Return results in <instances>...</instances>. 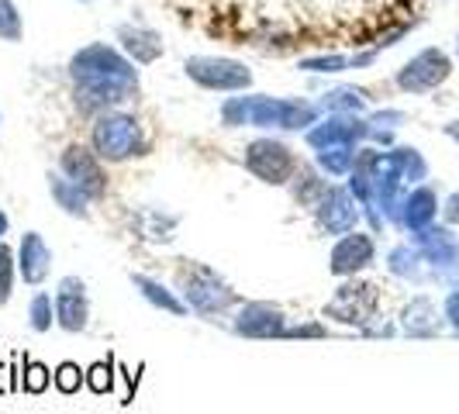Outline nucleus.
Returning <instances> with one entry per match:
<instances>
[{"label": "nucleus", "mask_w": 459, "mask_h": 414, "mask_svg": "<svg viewBox=\"0 0 459 414\" xmlns=\"http://www.w3.org/2000/svg\"><path fill=\"white\" fill-rule=\"evenodd\" d=\"M69 80L76 87V100L91 111H111L138 93L135 63L108 42H93V46L73 52Z\"/></svg>", "instance_id": "f257e3e1"}, {"label": "nucleus", "mask_w": 459, "mask_h": 414, "mask_svg": "<svg viewBox=\"0 0 459 414\" xmlns=\"http://www.w3.org/2000/svg\"><path fill=\"white\" fill-rule=\"evenodd\" d=\"M322 115L318 104L311 100H283V97H231L221 104V121L229 128H242V125H253V128H283V132H307Z\"/></svg>", "instance_id": "f03ea898"}, {"label": "nucleus", "mask_w": 459, "mask_h": 414, "mask_svg": "<svg viewBox=\"0 0 459 414\" xmlns=\"http://www.w3.org/2000/svg\"><path fill=\"white\" fill-rule=\"evenodd\" d=\"M93 152L108 162H125L142 156V128L135 115L125 111H100L93 121Z\"/></svg>", "instance_id": "7ed1b4c3"}, {"label": "nucleus", "mask_w": 459, "mask_h": 414, "mask_svg": "<svg viewBox=\"0 0 459 414\" xmlns=\"http://www.w3.org/2000/svg\"><path fill=\"white\" fill-rule=\"evenodd\" d=\"M184 69L186 76L204 91L235 93L253 87V69L238 63V59H225V56H190Z\"/></svg>", "instance_id": "20e7f679"}, {"label": "nucleus", "mask_w": 459, "mask_h": 414, "mask_svg": "<svg viewBox=\"0 0 459 414\" xmlns=\"http://www.w3.org/2000/svg\"><path fill=\"white\" fill-rule=\"evenodd\" d=\"M246 169L253 173L255 180L280 186L294 177L298 162H294V152L283 142H276V138H255L253 145L246 149Z\"/></svg>", "instance_id": "39448f33"}, {"label": "nucleus", "mask_w": 459, "mask_h": 414, "mask_svg": "<svg viewBox=\"0 0 459 414\" xmlns=\"http://www.w3.org/2000/svg\"><path fill=\"white\" fill-rule=\"evenodd\" d=\"M453 73V63L442 48H421L411 63H404V69L397 73V87L404 93H429L436 91L438 83H446Z\"/></svg>", "instance_id": "423d86ee"}, {"label": "nucleus", "mask_w": 459, "mask_h": 414, "mask_svg": "<svg viewBox=\"0 0 459 414\" xmlns=\"http://www.w3.org/2000/svg\"><path fill=\"white\" fill-rule=\"evenodd\" d=\"M414 246H418L421 263H429L436 276H442V280L459 276V238L453 231L429 225V229L414 231Z\"/></svg>", "instance_id": "0eeeda50"}, {"label": "nucleus", "mask_w": 459, "mask_h": 414, "mask_svg": "<svg viewBox=\"0 0 459 414\" xmlns=\"http://www.w3.org/2000/svg\"><path fill=\"white\" fill-rule=\"evenodd\" d=\"M377 311V287L373 283H345L339 294L325 304V318L342 324H367Z\"/></svg>", "instance_id": "6e6552de"}, {"label": "nucleus", "mask_w": 459, "mask_h": 414, "mask_svg": "<svg viewBox=\"0 0 459 414\" xmlns=\"http://www.w3.org/2000/svg\"><path fill=\"white\" fill-rule=\"evenodd\" d=\"M63 173H66V180H73L91 201L108 194V177H104V169H100V156L91 152V149H83V145H76V142L66 145V152H63Z\"/></svg>", "instance_id": "1a4fd4ad"}, {"label": "nucleus", "mask_w": 459, "mask_h": 414, "mask_svg": "<svg viewBox=\"0 0 459 414\" xmlns=\"http://www.w3.org/2000/svg\"><path fill=\"white\" fill-rule=\"evenodd\" d=\"M307 145L311 149H328V145H359L369 138V125L359 115H328L325 121H315L307 128Z\"/></svg>", "instance_id": "9d476101"}, {"label": "nucleus", "mask_w": 459, "mask_h": 414, "mask_svg": "<svg viewBox=\"0 0 459 414\" xmlns=\"http://www.w3.org/2000/svg\"><path fill=\"white\" fill-rule=\"evenodd\" d=\"M318 225L325 231H332V235H345V231L356 229V218H359V211H356V201H352V190H345V186H325L322 201H318Z\"/></svg>", "instance_id": "9b49d317"}, {"label": "nucleus", "mask_w": 459, "mask_h": 414, "mask_svg": "<svg viewBox=\"0 0 459 414\" xmlns=\"http://www.w3.org/2000/svg\"><path fill=\"white\" fill-rule=\"evenodd\" d=\"M235 332L238 335H249V339H273V335H283L287 332V322H283V311L273 307V304H246L235 318Z\"/></svg>", "instance_id": "f8f14e48"}, {"label": "nucleus", "mask_w": 459, "mask_h": 414, "mask_svg": "<svg viewBox=\"0 0 459 414\" xmlns=\"http://www.w3.org/2000/svg\"><path fill=\"white\" fill-rule=\"evenodd\" d=\"M117 46L132 63L149 66L162 56V35L152 28H142V24H121L117 28Z\"/></svg>", "instance_id": "ddd939ff"}, {"label": "nucleus", "mask_w": 459, "mask_h": 414, "mask_svg": "<svg viewBox=\"0 0 459 414\" xmlns=\"http://www.w3.org/2000/svg\"><path fill=\"white\" fill-rule=\"evenodd\" d=\"M56 318L66 332H80L87 324V287L83 280L66 276L59 283V294H56Z\"/></svg>", "instance_id": "4468645a"}, {"label": "nucleus", "mask_w": 459, "mask_h": 414, "mask_svg": "<svg viewBox=\"0 0 459 414\" xmlns=\"http://www.w3.org/2000/svg\"><path fill=\"white\" fill-rule=\"evenodd\" d=\"M369 263H373V238L356 231V235H345L342 242L332 249L328 270H332L335 276H349V273L367 270Z\"/></svg>", "instance_id": "2eb2a0df"}, {"label": "nucleus", "mask_w": 459, "mask_h": 414, "mask_svg": "<svg viewBox=\"0 0 459 414\" xmlns=\"http://www.w3.org/2000/svg\"><path fill=\"white\" fill-rule=\"evenodd\" d=\"M186 300H190V307H197V311H204V315H214V311H225L231 304V290L225 283H218L214 276H194V280H186Z\"/></svg>", "instance_id": "dca6fc26"}, {"label": "nucleus", "mask_w": 459, "mask_h": 414, "mask_svg": "<svg viewBox=\"0 0 459 414\" xmlns=\"http://www.w3.org/2000/svg\"><path fill=\"white\" fill-rule=\"evenodd\" d=\"M436 211H438L436 190H432V186H418V190H411V194L404 197V214H401V225H408L411 231L429 229V225L436 221Z\"/></svg>", "instance_id": "f3484780"}, {"label": "nucleus", "mask_w": 459, "mask_h": 414, "mask_svg": "<svg viewBox=\"0 0 459 414\" xmlns=\"http://www.w3.org/2000/svg\"><path fill=\"white\" fill-rule=\"evenodd\" d=\"M48 263H52V255H48L46 242H42V235H35V231H28L22 238V273L28 283H42L48 273Z\"/></svg>", "instance_id": "a211bd4d"}, {"label": "nucleus", "mask_w": 459, "mask_h": 414, "mask_svg": "<svg viewBox=\"0 0 459 414\" xmlns=\"http://www.w3.org/2000/svg\"><path fill=\"white\" fill-rule=\"evenodd\" d=\"M367 108V93L356 87H335L322 97V111L328 115H359Z\"/></svg>", "instance_id": "6ab92c4d"}, {"label": "nucleus", "mask_w": 459, "mask_h": 414, "mask_svg": "<svg viewBox=\"0 0 459 414\" xmlns=\"http://www.w3.org/2000/svg\"><path fill=\"white\" fill-rule=\"evenodd\" d=\"M48 186H52V197L59 201V207H66L69 214H80V218L87 214V201H91V197H87L80 186L73 184V180L52 177V180H48Z\"/></svg>", "instance_id": "aec40b11"}, {"label": "nucleus", "mask_w": 459, "mask_h": 414, "mask_svg": "<svg viewBox=\"0 0 459 414\" xmlns=\"http://www.w3.org/2000/svg\"><path fill=\"white\" fill-rule=\"evenodd\" d=\"M356 162V149L352 145H328L318 149V166H322L328 177H345Z\"/></svg>", "instance_id": "412c9836"}, {"label": "nucleus", "mask_w": 459, "mask_h": 414, "mask_svg": "<svg viewBox=\"0 0 459 414\" xmlns=\"http://www.w3.org/2000/svg\"><path fill=\"white\" fill-rule=\"evenodd\" d=\"M132 283H135L138 290H142V298L152 300L156 307H162V311H169V315H184V304H180V300L173 298L169 290H162V287L156 283V280H149V276H135Z\"/></svg>", "instance_id": "4be33fe9"}, {"label": "nucleus", "mask_w": 459, "mask_h": 414, "mask_svg": "<svg viewBox=\"0 0 459 414\" xmlns=\"http://www.w3.org/2000/svg\"><path fill=\"white\" fill-rule=\"evenodd\" d=\"M436 311H432V304L429 300H414L404 307V328L411 332V335H432L436 332Z\"/></svg>", "instance_id": "5701e85b"}, {"label": "nucleus", "mask_w": 459, "mask_h": 414, "mask_svg": "<svg viewBox=\"0 0 459 414\" xmlns=\"http://www.w3.org/2000/svg\"><path fill=\"white\" fill-rule=\"evenodd\" d=\"M24 22L14 0H0V42H22Z\"/></svg>", "instance_id": "b1692460"}, {"label": "nucleus", "mask_w": 459, "mask_h": 414, "mask_svg": "<svg viewBox=\"0 0 459 414\" xmlns=\"http://www.w3.org/2000/svg\"><path fill=\"white\" fill-rule=\"evenodd\" d=\"M394 160L401 166V173H404V180L408 184H418V180H425V173H429V166L421 160V152H414V149H394Z\"/></svg>", "instance_id": "393cba45"}, {"label": "nucleus", "mask_w": 459, "mask_h": 414, "mask_svg": "<svg viewBox=\"0 0 459 414\" xmlns=\"http://www.w3.org/2000/svg\"><path fill=\"white\" fill-rule=\"evenodd\" d=\"M418 263H421V255L418 249H408V246H401V249H394L391 253V273L397 276H418Z\"/></svg>", "instance_id": "a878e982"}, {"label": "nucleus", "mask_w": 459, "mask_h": 414, "mask_svg": "<svg viewBox=\"0 0 459 414\" xmlns=\"http://www.w3.org/2000/svg\"><path fill=\"white\" fill-rule=\"evenodd\" d=\"M352 66L349 56H315V59H300V69L307 73H342Z\"/></svg>", "instance_id": "bb28decb"}, {"label": "nucleus", "mask_w": 459, "mask_h": 414, "mask_svg": "<svg viewBox=\"0 0 459 414\" xmlns=\"http://www.w3.org/2000/svg\"><path fill=\"white\" fill-rule=\"evenodd\" d=\"M48 380H52L48 367H42V363H24V391L28 393H42L48 387Z\"/></svg>", "instance_id": "cd10ccee"}, {"label": "nucleus", "mask_w": 459, "mask_h": 414, "mask_svg": "<svg viewBox=\"0 0 459 414\" xmlns=\"http://www.w3.org/2000/svg\"><path fill=\"white\" fill-rule=\"evenodd\" d=\"M87 387H91L93 393H108V391H111V387H115L111 363H93V367L87 369Z\"/></svg>", "instance_id": "c85d7f7f"}, {"label": "nucleus", "mask_w": 459, "mask_h": 414, "mask_svg": "<svg viewBox=\"0 0 459 414\" xmlns=\"http://www.w3.org/2000/svg\"><path fill=\"white\" fill-rule=\"evenodd\" d=\"M80 384H83V373L76 363H63V367L56 369V387L63 393H76L80 391Z\"/></svg>", "instance_id": "c756f323"}, {"label": "nucleus", "mask_w": 459, "mask_h": 414, "mask_svg": "<svg viewBox=\"0 0 459 414\" xmlns=\"http://www.w3.org/2000/svg\"><path fill=\"white\" fill-rule=\"evenodd\" d=\"M31 328L35 332H48L52 328V300L46 294H39V298L31 300Z\"/></svg>", "instance_id": "7c9ffc66"}, {"label": "nucleus", "mask_w": 459, "mask_h": 414, "mask_svg": "<svg viewBox=\"0 0 459 414\" xmlns=\"http://www.w3.org/2000/svg\"><path fill=\"white\" fill-rule=\"evenodd\" d=\"M11 276H14V259L7 246H0V304H7L11 298Z\"/></svg>", "instance_id": "2f4dec72"}, {"label": "nucleus", "mask_w": 459, "mask_h": 414, "mask_svg": "<svg viewBox=\"0 0 459 414\" xmlns=\"http://www.w3.org/2000/svg\"><path fill=\"white\" fill-rule=\"evenodd\" d=\"M404 121V115L401 111H377V115L369 117V132H391V128H397Z\"/></svg>", "instance_id": "473e14b6"}, {"label": "nucleus", "mask_w": 459, "mask_h": 414, "mask_svg": "<svg viewBox=\"0 0 459 414\" xmlns=\"http://www.w3.org/2000/svg\"><path fill=\"white\" fill-rule=\"evenodd\" d=\"M446 318H449L453 328H459V287L449 294V300H446Z\"/></svg>", "instance_id": "72a5a7b5"}, {"label": "nucleus", "mask_w": 459, "mask_h": 414, "mask_svg": "<svg viewBox=\"0 0 459 414\" xmlns=\"http://www.w3.org/2000/svg\"><path fill=\"white\" fill-rule=\"evenodd\" d=\"M283 335H304V339H322L325 328H322V324H304V328H287Z\"/></svg>", "instance_id": "f704fd0d"}, {"label": "nucleus", "mask_w": 459, "mask_h": 414, "mask_svg": "<svg viewBox=\"0 0 459 414\" xmlns=\"http://www.w3.org/2000/svg\"><path fill=\"white\" fill-rule=\"evenodd\" d=\"M446 221H453V225L459 221V194H453V197L446 201Z\"/></svg>", "instance_id": "c9c22d12"}, {"label": "nucleus", "mask_w": 459, "mask_h": 414, "mask_svg": "<svg viewBox=\"0 0 459 414\" xmlns=\"http://www.w3.org/2000/svg\"><path fill=\"white\" fill-rule=\"evenodd\" d=\"M446 132H449V135H453V138H456V142H459V121H453V125H449Z\"/></svg>", "instance_id": "e433bc0d"}, {"label": "nucleus", "mask_w": 459, "mask_h": 414, "mask_svg": "<svg viewBox=\"0 0 459 414\" xmlns=\"http://www.w3.org/2000/svg\"><path fill=\"white\" fill-rule=\"evenodd\" d=\"M4 231H7V214L0 211V235H4Z\"/></svg>", "instance_id": "4c0bfd02"}, {"label": "nucleus", "mask_w": 459, "mask_h": 414, "mask_svg": "<svg viewBox=\"0 0 459 414\" xmlns=\"http://www.w3.org/2000/svg\"><path fill=\"white\" fill-rule=\"evenodd\" d=\"M80 4H91V0H80Z\"/></svg>", "instance_id": "58836bf2"}]
</instances>
